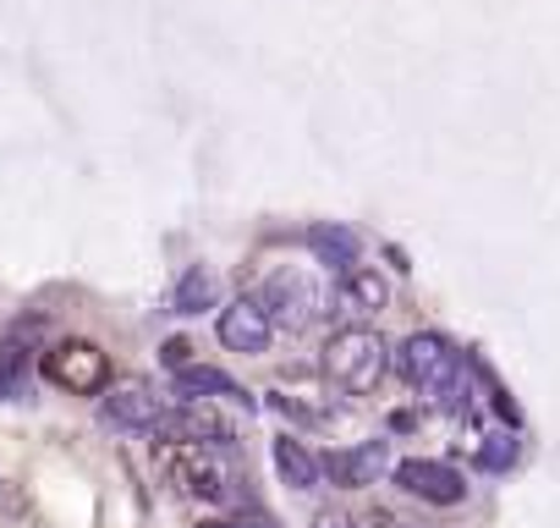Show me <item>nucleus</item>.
Returning <instances> with one entry per match:
<instances>
[{"mask_svg":"<svg viewBox=\"0 0 560 528\" xmlns=\"http://www.w3.org/2000/svg\"><path fill=\"white\" fill-rule=\"evenodd\" d=\"M396 369H401V380H407L412 391H423L429 402H440V408H451V413H467V408H472L467 364H462V353H456L445 336H434V331L407 336L401 353H396Z\"/></svg>","mask_w":560,"mask_h":528,"instance_id":"1","label":"nucleus"},{"mask_svg":"<svg viewBox=\"0 0 560 528\" xmlns=\"http://www.w3.org/2000/svg\"><path fill=\"white\" fill-rule=\"evenodd\" d=\"M160 473L176 495L187 501H203V506H225L236 495V473L225 468V457L214 446H198V440H165L160 451Z\"/></svg>","mask_w":560,"mask_h":528,"instance_id":"2","label":"nucleus"},{"mask_svg":"<svg viewBox=\"0 0 560 528\" xmlns=\"http://www.w3.org/2000/svg\"><path fill=\"white\" fill-rule=\"evenodd\" d=\"M385 369H390V347H385V336L369 331V325H347V331H336L330 347H325V375H330V386L347 391V397L380 391Z\"/></svg>","mask_w":560,"mask_h":528,"instance_id":"3","label":"nucleus"},{"mask_svg":"<svg viewBox=\"0 0 560 528\" xmlns=\"http://www.w3.org/2000/svg\"><path fill=\"white\" fill-rule=\"evenodd\" d=\"M264 314L280 325V331H308L330 314V292L314 271H303V264H287V271H275L258 292Z\"/></svg>","mask_w":560,"mask_h":528,"instance_id":"4","label":"nucleus"},{"mask_svg":"<svg viewBox=\"0 0 560 528\" xmlns=\"http://www.w3.org/2000/svg\"><path fill=\"white\" fill-rule=\"evenodd\" d=\"M39 369H45V380H50L56 391H72V397H100V391L110 386V358H105V347H94V342H83V336L56 342V347L39 358Z\"/></svg>","mask_w":560,"mask_h":528,"instance_id":"5","label":"nucleus"},{"mask_svg":"<svg viewBox=\"0 0 560 528\" xmlns=\"http://www.w3.org/2000/svg\"><path fill=\"white\" fill-rule=\"evenodd\" d=\"M100 413H105V424H116V429L160 435V424H165V397H160L149 380L121 375V380H110V386L100 391Z\"/></svg>","mask_w":560,"mask_h":528,"instance_id":"6","label":"nucleus"},{"mask_svg":"<svg viewBox=\"0 0 560 528\" xmlns=\"http://www.w3.org/2000/svg\"><path fill=\"white\" fill-rule=\"evenodd\" d=\"M396 484H401L407 495L429 501V506H456V501H467V479H462L451 462H434V457H407V462H396Z\"/></svg>","mask_w":560,"mask_h":528,"instance_id":"7","label":"nucleus"},{"mask_svg":"<svg viewBox=\"0 0 560 528\" xmlns=\"http://www.w3.org/2000/svg\"><path fill=\"white\" fill-rule=\"evenodd\" d=\"M319 468H325V479L341 484V490H369V484H380V473L390 468V451H385V440H363V446H347V451L319 457Z\"/></svg>","mask_w":560,"mask_h":528,"instance_id":"8","label":"nucleus"},{"mask_svg":"<svg viewBox=\"0 0 560 528\" xmlns=\"http://www.w3.org/2000/svg\"><path fill=\"white\" fill-rule=\"evenodd\" d=\"M269 336H275V320L264 314V303L258 298H236V303H225L220 309V342L231 347V353H264L269 347Z\"/></svg>","mask_w":560,"mask_h":528,"instance_id":"9","label":"nucleus"},{"mask_svg":"<svg viewBox=\"0 0 560 528\" xmlns=\"http://www.w3.org/2000/svg\"><path fill=\"white\" fill-rule=\"evenodd\" d=\"M165 435H176V440H198V446H231L236 440V429L225 424V413L214 408V402H182L176 413H165V424H160Z\"/></svg>","mask_w":560,"mask_h":528,"instance_id":"10","label":"nucleus"},{"mask_svg":"<svg viewBox=\"0 0 560 528\" xmlns=\"http://www.w3.org/2000/svg\"><path fill=\"white\" fill-rule=\"evenodd\" d=\"M176 397L182 402H247V391L225 375V369H203V364H187L176 375ZM253 408V402H247Z\"/></svg>","mask_w":560,"mask_h":528,"instance_id":"11","label":"nucleus"},{"mask_svg":"<svg viewBox=\"0 0 560 528\" xmlns=\"http://www.w3.org/2000/svg\"><path fill=\"white\" fill-rule=\"evenodd\" d=\"M275 473H280V484H292V490H314V484L325 479L319 457H314L303 440H292V435L275 440Z\"/></svg>","mask_w":560,"mask_h":528,"instance_id":"12","label":"nucleus"},{"mask_svg":"<svg viewBox=\"0 0 560 528\" xmlns=\"http://www.w3.org/2000/svg\"><path fill=\"white\" fill-rule=\"evenodd\" d=\"M308 248L319 253V264H330V271H341V276L358 264V231L352 226L319 220V226H308Z\"/></svg>","mask_w":560,"mask_h":528,"instance_id":"13","label":"nucleus"},{"mask_svg":"<svg viewBox=\"0 0 560 528\" xmlns=\"http://www.w3.org/2000/svg\"><path fill=\"white\" fill-rule=\"evenodd\" d=\"M341 303L358 309V314H380L390 303V282L374 271V264H352V271L341 276Z\"/></svg>","mask_w":560,"mask_h":528,"instance_id":"14","label":"nucleus"},{"mask_svg":"<svg viewBox=\"0 0 560 528\" xmlns=\"http://www.w3.org/2000/svg\"><path fill=\"white\" fill-rule=\"evenodd\" d=\"M214 298H220V287H214V271L192 264V271H182V282H176V298H171V309H176V314H203V309H214Z\"/></svg>","mask_w":560,"mask_h":528,"instance_id":"15","label":"nucleus"},{"mask_svg":"<svg viewBox=\"0 0 560 528\" xmlns=\"http://www.w3.org/2000/svg\"><path fill=\"white\" fill-rule=\"evenodd\" d=\"M28 386V347L12 336L7 347H0V402H18Z\"/></svg>","mask_w":560,"mask_h":528,"instance_id":"16","label":"nucleus"},{"mask_svg":"<svg viewBox=\"0 0 560 528\" xmlns=\"http://www.w3.org/2000/svg\"><path fill=\"white\" fill-rule=\"evenodd\" d=\"M308 528H390V517H385V512H374V517H358V512H347V506H319Z\"/></svg>","mask_w":560,"mask_h":528,"instance_id":"17","label":"nucleus"},{"mask_svg":"<svg viewBox=\"0 0 560 528\" xmlns=\"http://www.w3.org/2000/svg\"><path fill=\"white\" fill-rule=\"evenodd\" d=\"M511 462H516V435L500 429V435H489V440L478 446V468H483V473H505Z\"/></svg>","mask_w":560,"mask_h":528,"instance_id":"18","label":"nucleus"},{"mask_svg":"<svg viewBox=\"0 0 560 528\" xmlns=\"http://www.w3.org/2000/svg\"><path fill=\"white\" fill-rule=\"evenodd\" d=\"M187 353H192L187 342H165V353H160V358H165V364H171V369L182 375V369H187Z\"/></svg>","mask_w":560,"mask_h":528,"instance_id":"19","label":"nucleus"},{"mask_svg":"<svg viewBox=\"0 0 560 528\" xmlns=\"http://www.w3.org/2000/svg\"><path fill=\"white\" fill-rule=\"evenodd\" d=\"M203 528H275V523H258V517H225V523H203Z\"/></svg>","mask_w":560,"mask_h":528,"instance_id":"20","label":"nucleus"}]
</instances>
